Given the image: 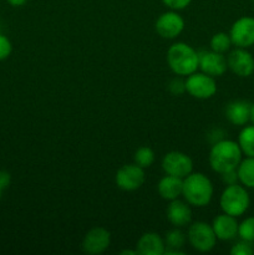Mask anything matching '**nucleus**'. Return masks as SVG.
Wrapping results in <instances>:
<instances>
[{
	"label": "nucleus",
	"mask_w": 254,
	"mask_h": 255,
	"mask_svg": "<svg viewBox=\"0 0 254 255\" xmlns=\"http://www.w3.org/2000/svg\"><path fill=\"white\" fill-rule=\"evenodd\" d=\"M242 154L243 153L238 142L232 139H219L212 146L208 161L212 169L222 174L237 169L242 161Z\"/></svg>",
	"instance_id": "obj_1"
},
{
	"label": "nucleus",
	"mask_w": 254,
	"mask_h": 255,
	"mask_svg": "<svg viewBox=\"0 0 254 255\" xmlns=\"http://www.w3.org/2000/svg\"><path fill=\"white\" fill-rule=\"evenodd\" d=\"M213 184L206 174L201 172H192L183 178L182 197L189 206L203 208L211 203L213 198Z\"/></svg>",
	"instance_id": "obj_2"
},
{
	"label": "nucleus",
	"mask_w": 254,
	"mask_h": 255,
	"mask_svg": "<svg viewBox=\"0 0 254 255\" xmlns=\"http://www.w3.org/2000/svg\"><path fill=\"white\" fill-rule=\"evenodd\" d=\"M167 64L177 76H188L198 70V52L186 42H174L167 50Z\"/></svg>",
	"instance_id": "obj_3"
},
{
	"label": "nucleus",
	"mask_w": 254,
	"mask_h": 255,
	"mask_svg": "<svg viewBox=\"0 0 254 255\" xmlns=\"http://www.w3.org/2000/svg\"><path fill=\"white\" fill-rule=\"evenodd\" d=\"M219 206L223 213L233 217H241L248 211L251 206V197L244 186L229 184L222 192Z\"/></svg>",
	"instance_id": "obj_4"
},
{
	"label": "nucleus",
	"mask_w": 254,
	"mask_h": 255,
	"mask_svg": "<svg viewBox=\"0 0 254 255\" xmlns=\"http://www.w3.org/2000/svg\"><path fill=\"white\" fill-rule=\"evenodd\" d=\"M187 241L197 252L208 253L213 251L218 239L214 234L212 224L206 223V222H194L188 227Z\"/></svg>",
	"instance_id": "obj_5"
},
{
	"label": "nucleus",
	"mask_w": 254,
	"mask_h": 255,
	"mask_svg": "<svg viewBox=\"0 0 254 255\" xmlns=\"http://www.w3.org/2000/svg\"><path fill=\"white\" fill-rule=\"evenodd\" d=\"M186 91L197 100H208L217 92V82L214 77L204 72H193L186 76Z\"/></svg>",
	"instance_id": "obj_6"
},
{
	"label": "nucleus",
	"mask_w": 254,
	"mask_h": 255,
	"mask_svg": "<svg viewBox=\"0 0 254 255\" xmlns=\"http://www.w3.org/2000/svg\"><path fill=\"white\" fill-rule=\"evenodd\" d=\"M162 169L166 174L186 178L193 172V161L188 154L179 151L168 152L162 158Z\"/></svg>",
	"instance_id": "obj_7"
},
{
	"label": "nucleus",
	"mask_w": 254,
	"mask_h": 255,
	"mask_svg": "<svg viewBox=\"0 0 254 255\" xmlns=\"http://www.w3.org/2000/svg\"><path fill=\"white\" fill-rule=\"evenodd\" d=\"M144 179H146L144 168L137 166L134 162L122 166L115 177L117 187L125 192L137 191L144 183Z\"/></svg>",
	"instance_id": "obj_8"
},
{
	"label": "nucleus",
	"mask_w": 254,
	"mask_h": 255,
	"mask_svg": "<svg viewBox=\"0 0 254 255\" xmlns=\"http://www.w3.org/2000/svg\"><path fill=\"white\" fill-rule=\"evenodd\" d=\"M110 244H111V233L102 227H95L90 229L84 237L81 248L85 254L99 255L106 252Z\"/></svg>",
	"instance_id": "obj_9"
},
{
	"label": "nucleus",
	"mask_w": 254,
	"mask_h": 255,
	"mask_svg": "<svg viewBox=\"0 0 254 255\" xmlns=\"http://www.w3.org/2000/svg\"><path fill=\"white\" fill-rule=\"evenodd\" d=\"M232 44L237 47L248 49L254 45V17L242 16L233 22L229 31Z\"/></svg>",
	"instance_id": "obj_10"
},
{
	"label": "nucleus",
	"mask_w": 254,
	"mask_h": 255,
	"mask_svg": "<svg viewBox=\"0 0 254 255\" xmlns=\"http://www.w3.org/2000/svg\"><path fill=\"white\" fill-rule=\"evenodd\" d=\"M154 29L163 39H176L184 30V20L176 10H171L159 15Z\"/></svg>",
	"instance_id": "obj_11"
},
{
	"label": "nucleus",
	"mask_w": 254,
	"mask_h": 255,
	"mask_svg": "<svg viewBox=\"0 0 254 255\" xmlns=\"http://www.w3.org/2000/svg\"><path fill=\"white\" fill-rule=\"evenodd\" d=\"M199 67L202 72L209 75L212 77L222 76L228 69V62H227L226 56L223 54L213 51H199L198 52Z\"/></svg>",
	"instance_id": "obj_12"
},
{
	"label": "nucleus",
	"mask_w": 254,
	"mask_h": 255,
	"mask_svg": "<svg viewBox=\"0 0 254 255\" xmlns=\"http://www.w3.org/2000/svg\"><path fill=\"white\" fill-rule=\"evenodd\" d=\"M228 69L239 77H249L254 72V57L243 47H237L227 57Z\"/></svg>",
	"instance_id": "obj_13"
},
{
	"label": "nucleus",
	"mask_w": 254,
	"mask_h": 255,
	"mask_svg": "<svg viewBox=\"0 0 254 255\" xmlns=\"http://www.w3.org/2000/svg\"><path fill=\"white\" fill-rule=\"evenodd\" d=\"M238 227L239 223L237 218L229 214H219L212 222V228H213L214 234H216L218 241H232L238 236Z\"/></svg>",
	"instance_id": "obj_14"
},
{
	"label": "nucleus",
	"mask_w": 254,
	"mask_h": 255,
	"mask_svg": "<svg viewBox=\"0 0 254 255\" xmlns=\"http://www.w3.org/2000/svg\"><path fill=\"white\" fill-rule=\"evenodd\" d=\"M167 219L176 228H183L192 221V209L187 202L179 201L178 198L169 202L166 211Z\"/></svg>",
	"instance_id": "obj_15"
},
{
	"label": "nucleus",
	"mask_w": 254,
	"mask_h": 255,
	"mask_svg": "<svg viewBox=\"0 0 254 255\" xmlns=\"http://www.w3.org/2000/svg\"><path fill=\"white\" fill-rule=\"evenodd\" d=\"M136 251L139 255H163L166 252L164 239L154 232L142 234L137 241Z\"/></svg>",
	"instance_id": "obj_16"
},
{
	"label": "nucleus",
	"mask_w": 254,
	"mask_h": 255,
	"mask_svg": "<svg viewBox=\"0 0 254 255\" xmlns=\"http://www.w3.org/2000/svg\"><path fill=\"white\" fill-rule=\"evenodd\" d=\"M252 104L244 100H237L226 107V117L234 126H244L251 121Z\"/></svg>",
	"instance_id": "obj_17"
},
{
	"label": "nucleus",
	"mask_w": 254,
	"mask_h": 255,
	"mask_svg": "<svg viewBox=\"0 0 254 255\" xmlns=\"http://www.w3.org/2000/svg\"><path fill=\"white\" fill-rule=\"evenodd\" d=\"M182 188H183V179L169 174L162 177L157 184V192L161 198L169 202L182 196Z\"/></svg>",
	"instance_id": "obj_18"
},
{
	"label": "nucleus",
	"mask_w": 254,
	"mask_h": 255,
	"mask_svg": "<svg viewBox=\"0 0 254 255\" xmlns=\"http://www.w3.org/2000/svg\"><path fill=\"white\" fill-rule=\"evenodd\" d=\"M238 181L246 188H254V157H247L242 159L237 167Z\"/></svg>",
	"instance_id": "obj_19"
},
{
	"label": "nucleus",
	"mask_w": 254,
	"mask_h": 255,
	"mask_svg": "<svg viewBox=\"0 0 254 255\" xmlns=\"http://www.w3.org/2000/svg\"><path fill=\"white\" fill-rule=\"evenodd\" d=\"M238 144L242 153L247 157H254V125L242 128L238 136Z\"/></svg>",
	"instance_id": "obj_20"
},
{
	"label": "nucleus",
	"mask_w": 254,
	"mask_h": 255,
	"mask_svg": "<svg viewBox=\"0 0 254 255\" xmlns=\"http://www.w3.org/2000/svg\"><path fill=\"white\" fill-rule=\"evenodd\" d=\"M187 242V236L181 231L179 228L172 229V231L167 232L166 237H164V244H166V249H176V251H181L184 247Z\"/></svg>",
	"instance_id": "obj_21"
},
{
	"label": "nucleus",
	"mask_w": 254,
	"mask_h": 255,
	"mask_svg": "<svg viewBox=\"0 0 254 255\" xmlns=\"http://www.w3.org/2000/svg\"><path fill=\"white\" fill-rule=\"evenodd\" d=\"M156 156H154L153 149L149 148L147 146H142L134 152L133 161L137 166L142 167V168H148L153 164Z\"/></svg>",
	"instance_id": "obj_22"
},
{
	"label": "nucleus",
	"mask_w": 254,
	"mask_h": 255,
	"mask_svg": "<svg viewBox=\"0 0 254 255\" xmlns=\"http://www.w3.org/2000/svg\"><path fill=\"white\" fill-rule=\"evenodd\" d=\"M232 40L229 34L227 32H217L212 36L211 42H209V46H211V50L213 51L219 52V54H224V52L228 51L231 49Z\"/></svg>",
	"instance_id": "obj_23"
},
{
	"label": "nucleus",
	"mask_w": 254,
	"mask_h": 255,
	"mask_svg": "<svg viewBox=\"0 0 254 255\" xmlns=\"http://www.w3.org/2000/svg\"><path fill=\"white\" fill-rule=\"evenodd\" d=\"M238 237L242 241L254 243V216L244 219L238 227Z\"/></svg>",
	"instance_id": "obj_24"
},
{
	"label": "nucleus",
	"mask_w": 254,
	"mask_h": 255,
	"mask_svg": "<svg viewBox=\"0 0 254 255\" xmlns=\"http://www.w3.org/2000/svg\"><path fill=\"white\" fill-rule=\"evenodd\" d=\"M232 255H253L254 254V248L252 247V243L246 241L238 242V243L234 244L231 249Z\"/></svg>",
	"instance_id": "obj_25"
},
{
	"label": "nucleus",
	"mask_w": 254,
	"mask_h": 255,
	"mask_svg": "<svg viewBox=\"0 0 254 255\" xmlns=\"http://www.w3.org/2000/svg\"><path fill=\"white\" fill-rule=\"evenodd\" d=\"M12 51V45L5 35L0 34V61L7 59Z\"/></svg>",
	"instance_id": "obj_26"
},
{
	"label": "nucleus",
	"mask_w": 254,
	"mask_h": 255,
	"mask_svg": "<svg viewBox=\"0 0 254 255\" xmlns=\"http://www.w3.org/2000/svg\"><path fill=\"white\" fill-rule=\"evenodd\" d=\"M168 90L173 95L179 96V95H182L183 92H186V82H184V80L181 79V76L176 77V79H173L169 82Z\"/></svg>",
	"instance_id": "obj_27"
},
{
	"label": "nucleus",
	"mask_w": 254,
	"mask_h": 255,
	"mask_svg": "<svg viewBox=\"0 0 254 255\" xmlns=\"http://www.w3.org/2000/svg\"><path fill=\"white\" fill-rule=\"evenodd\" d=\"M191 1L192 0H162V2H163L167 7H169L171 10H176V11L187 7L191 4Z\"/></svg>",
	"instance_id": "obj_28"
},
{
	"label": "nucleus",
	"mask_w": 254,
	"mask_h": 255,
	"mask_svg": "<svg viewBox=\"0 0 254 255\" xmlns=\"http://www.w3.org/2000/svg\"><path fill=\"white\" fill-rule=\"evenodd\" d=\"M222 181L229 186V184H236L238 182V174H237V169H233V171L224 172V173L221 174Z\"/></svg>",
	"instance_id": "obj_29"
},
{
	"label": "nucleus",
	"mask_w": 254,
	"mask_h": 255,
	"mask_svg": "<svg viewBox=\"0 0 254 255\" xmlns=\"http://www.w3.org/2000/svg\"><path fill=\"white\" fill-rule=\"evenodd\" d=\"M10 182H11V176H10L9 172L0 171V187L4 191L10 186Z\"/></svg>",
	"instance_id": "obj_30"
},
{
	"label": "nucleus",
	"mask_w": 254,
	"mask_h": 255,
	"mask_svg": "<svg viewBox=\"0 0 254 255\" xmlns=\"http://www.w3.org/2000/svg\"><path fill=\"white\" fill-rule=\"evenodd\" d=\"M11 6H22L27 0H6Z\"/></svg>",
	"instance_id": "obj_31"
},
{
	"label": "nucleus",
	"mask_w": 254,
	"mask_h": 255,
	"mask_svg": "<svg viewBox=\"0 0 254 255\" xmlns=\"http://www.w3.org/2000/svg\"><path fill=\"white\" fill-rule=\"evenodd\" d=\"M120 254H121V255H126V254H129V255H137L138 253H137L136 249H134V251H129V249H125V251L120 252Z\"/></svg>",
	"instance_id": "obj_32"
},
{
	"label": "nucleus",
	"mask_w": 254,
	"mask_h": 255,
	"mask_svg": "<svg viewBox=\"0 0 254 255\" xmlns=\"http://www.w3.org/2000/svg\"><path fill=\"white\" fill-rule=\"evenodd\" d=\"M251 121L252 124L254 125V104L252 105V109H251Z\"/></svg>",
	"instance_id": "obj_33"
},
{
	"label": "nucleus",
	"mask_w": 254,
	"mask_h": 255,
	"mask_svg": "<svg viewBox=\"0 0 254 255\" xmlns=\"http://www.w3.org/2000/svg\"><path fill=\"white\" fill-rule=\"evenodd\" d=\"M2 192H4V189H2L1 187H0V198H1V196H2Z\"/></svg>",
	"instance_id": "obj_34"
}]
</instances>
